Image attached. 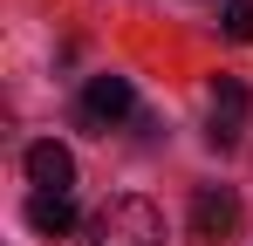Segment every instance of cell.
I'll return each instance as SVG.
<instances>
[{
	"label": "cell",
	"mask_w": 253,
	"mask_h": 246,
	"mask_svg": "<svg viewBox=\"0 0 253 246\" xmlns=\"http://www.w3.org/2000/svg\"><path fill=\"white\" fill-rule=\"evenodd\" d=\"M76 246H165V212L137 192H117L83 219Z\"/></svg>",
	"instance_id": "6da1fadb"
},
{
	"label": "cell",
	"mask_w": 253,
	"mask_h": 246,
	"mask_svg": "<svg viewBox=\"0 0 253 246\" xmlns=\"http://www.w3.org/2000/svg\"><path fill=\"white\" fill-rule=\"evenodd\" d=\"M240 233V199L226 192V185H199L192 192V240L199 246H219Z\"/></svg>",
	"instance_id": "7a4b0ae2"
},
{
	"label": "cell",
	"mask_w": 253,
	"mask_h": 246,
	"mask_svg": "<svg viewBox=\"0 0 253 246\" xmlns=\"http://www.w3.org/2000/svg\"><path fill=\"white\" fill-rule=\"evenodd\" d=\"M247 110H253V96H247V82L240 76H219L212 82V144H219V151H233V144H240V137H247Z\"/></svg>",
	"instance_id": "3957f363"
},
{
	"label": "cell",
	"mask_w": 253,
	"mask_h": 246,
	"mask_svg": "<svg viewBox=\"0 0 253 246\" xmlns=\"http://www.w3.org/2000/svg\"><path fill=\"white\" fill-rule=\"evenodd\" d=\"M130 110H137V89H130V76H89V89H83V123L110 130V123H124Z\"/></svg>",
	"instance_id": "277c9868"
},
{
	"label": "cell",
	"mask_w": 253,
	"mask_h": 246,
	"mask_svg": "<svg viewBox=\"0 0 253 246\" xmlns=\"http://www.w3.org/2000/svg\"><path fill=\"white\" fill-rule=\"evenodd\" d=\"M28 185H35V192H69V185H76V158H69V151H62V144H28Z\"/></svg>",
	"instance_id": "5b68a950"
},
{
	"label": "cell",
	"mask_w": 253,
	"mask_h": 246,
	"mask_svg": "<svg viewBox=\"0 0 253 246\" xmlns=\"http://www.w3.org/2000/svg\"><path fill=\"white\" fill-rule=\"evenodd\" d=\"M28 226H35L42 240H69V233H83L69 192H35V199H28Z\"/></svg>",
	"instance_id": "8992f818"
},
{
	"label": "cell",
	"mask_w": 253,
	"mask_h": 246,
	"mask_svg": "<svg viewBox=\"0 0 253 246\" xmlns=\"http://www.w3.org/2000/svg\"><path fill=\"white\" fill-rule=\"evenodd\" d=\"M226 41H253V0H226Z\"/></svg>",
	"instance_id": "52a82bcc"
}]
</instances>
